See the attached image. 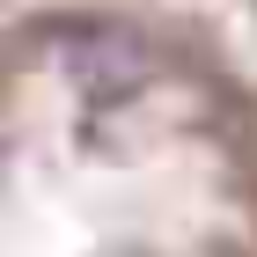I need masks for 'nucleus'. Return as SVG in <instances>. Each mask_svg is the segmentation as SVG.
I'll return each instance as SVG.
<instances>
[{"mask_svg":"<svg viewBox=\"0 0 257 257\" xmlns=\"http://www.w3.org/2000/svg\"><path fill=\"white\" fill-rule=\"evenodd\" d=\"M74 74L88 88H103V74H118V88H125V81H140V59H133V44L103 37V44H74Z\"/></svg>","mask_w":257,"mask_h":257,"instance_id":"f257e3e1","label":"nucleus"}]
</instances>
